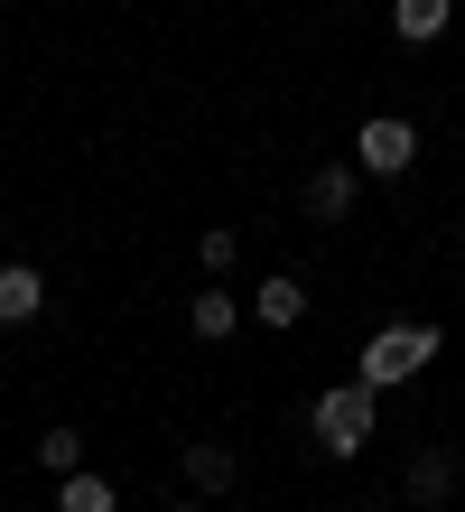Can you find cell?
<instances>
[{
	"label": "cell",
	"instance_id": "9",
	"mask_svg": "<svg viewBox=\"0 0 465 512\" xmlns=\"http://www.w3.org/2000/svg\"><path fill=\"white\" fill-rule=\"evenodd\" d=\"M56 512H121V485L93 475V466H75V475H56Z\"/></svg>",
	"mask_w": 465,
	"mask_h": 512
},
{
	"label": "cell",
	"instance_id": "6",
	"mask_svg": "<svg viewBox=\"0 0 465 512\" xmlns=\"http://www.w3.org/2000/svg\"><path fill=\"white\" fill-rule=\"evenodd\" d=\"M233 326H242V298L233 289H196V298H186V336H196V345H224Z\"/></svg>",
	"mask_w": 465,
	"mask_h": 512
},
{
	"label": "cell",
	"instance_id": "2",
	"mask_svg": "<svg viewBox=\"0 0 465 512\" xmlns=\"http://www.w3.org/2000/svg\"><path fill=\"white\" fill-rule=\"evenodd\" d=\"M438 354H447V326H428V317H419V326H382V336L363 345V364H354V373H363L372 391H400L410 373L438 364Z\"/></svg>",
	"mask_w": 465,
	"mask_h": 512
},
{
	"label": "cell",
	"instance_id": "15",
	"mask_svg": "<svg viewBox=\"0 0 465 512\" xmlns=\"http://www.w3.org/2000/svg\"><path fill=\"white\" fill-rule=\"evenodd\" d=\"M456 243H465V215H456Z\"/></svg>",
	"mask_w": 465,
	"mask_h": 512
},
{
	"label": "cell",
	"instance_id": "7",
	"mask_svg": "<svg viewBox=\"0 0 465 512\" xmlns=\"http://www.w3.org/2000/svg\"><path fill=\"white\" fill-rule=\"evenodd\" d=\"M447 494H456V457H447V447L410 457V512H447Z\"/></svg>",
	"mask_w": 465,
	"mask_h": 512
},
{
	"label": "cell",
	"instance_id": "11",
	"mask_svg": "<svg viewBox=\"0 0 465 512\" xmlns=\"http://www.w3.org/2000/svg\"><path fill=\"white\" fill-rule=\"evenodd\" d=\"M252 308H261V326H298V317H307V280H298V270H270Z\"/></svg>",
	"mask_w": 465,
	"mask_h": 512
},
{
	"label": "cell",
	"instance_id": "4",
	"mask_svg": "<svg viewBox=\"0 0 465 512\" xmlns=\"http://www.w3.org/2000/svg\"><path fill=\"white\" fill-rule=\"evenodd\" d=\"M354 196H363V168H354V159H335V168L307 177V215H317V224H345Z\"/></svg>",
	"mask_w": 465,
	"mask_h": 512
},
{
	"label": "cell",
	"instance_id": "12",
	"mask_svg": "<svg viewBox=\"0 0 465 512\" xmlns=\"http://www.w3.org/2000/svg\"><path fill=\"white\" fill-rule=\"evenodd\" d=\"M38 466H47V475H75V466H84V429H66V419H56V429L38 438Z\"/></svg>",
	"mask_w": 465,
	"mask_h": 512
},
{
	"label": "cell",
	"instance_id": "10",
	"mask_svg": "<svg viewBox=\"0 0 465 512\" xmlns=\"http://www.w3.org/2000/svg\"><path fill=\"white\" fill-rule=\"evenodd\" d=\"M233 447L224 438H196V447H186V485H196V494H233Z\"/></svg>",
	"mask_w": 465,
	"mask_h": 512
},
{
	"label": "cell",
	"instance_id": "5",
	"mask_svg": "<svg viewBox=\"0 0 465 512\" xmlns=\"http://www.w3.org/2000/svg\"><path fill=\"white\" fill-rule=\"evenodd\" d=\"M47 308V270L38 261H0V326H28Z\"/></svg>",
	"mask_w": 465,
	"mask_h": 512
},
{
	"label": "cell",
	"instance_id": "13",
	"mask_svg": "<svg viewBox=\"0 0 465 512\" xmlns=\"http://www.w3.org/2000/svg\"><path fill=\"white\" fill-rule=\"evenodd\" d=\"M196 261L214 270V280H224V270L242 261V233H233V224H205V233H196Z\"/></svg>",
	"mask_w": 465,
	"mask_h": 512
},
{
	"label": "cell",
	"instance_id": "14",
	"mask_svg": "<svg viewBox=\"0 0 465 512\" xmlns=\"http://www.w3.org/2000/svg\"><path fill=\"white\" fill-rule=\"evenodd\" d=\"M168 512H205V503H186V494H177V503H168Z\"/></svg>",
	"mask_w": 465,
	"mask_h": 512
},
{
	"label": "cell",
	"instance_id": "1",
	"mask_svg": "<svg viewBox=\"0 0 465 512\" xmlns=\"http://www.w3.org/2000/svg\"><path fill=\"white\" fill-rule=\"evenodd\" d=\"M307 429H317L326 457H363L372 429H382V391H372L363 373H354V382H326L317 401H307Z\"/></svg>",
	"mask_w": 465,
	"mask_h": 512
},
{
	"label": "cell",
	"instance_id": "8",
	"mask_svg": "<svg viewBox=\"0 0 465 512\" xmlns=\"http://www.w3.org/2000/svg\"><path fill=\"white\" fill-rule=\"evenodd\" d=\"M447 19H456V0H391V38H400V47L447 38Z\"/></svg>",
	"mask_w": 465,
	"mask_h": 512
},
{
	"label": "cell",
	"instance_id": "3",
	"mask_svg": "<svg viewBox=\"0 0 465 512\" xmlns=\"http://www.w3.org/2000/svg\"><path fill=\"white\" fill-rule=\"evenodd\" d=\"M354 168L363 177H410L419 168V131L400 122V112H372V122L354 131Z\"/></svg>",
	"mask_w": 465,
	"mask_h": 512
}]
</instances>
